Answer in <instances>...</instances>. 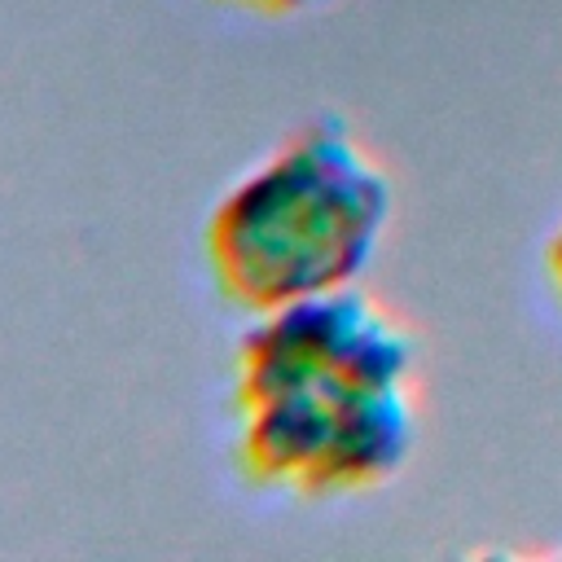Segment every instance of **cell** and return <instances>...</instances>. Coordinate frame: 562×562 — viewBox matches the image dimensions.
<instances>
[{"label":"cell","mask_w":562,"mask_h":562,"mask_svg":"<svg viewBox=\"0 0 562 562\" xmlns=\"http://www.w3.org/2000/svg\"><path fill=\"white\" fill-rule=\"evenodd\" d=\"M417 347L356 285L255 312L237 347V457L299 496L373 492L413 452Z\"/></svg>","instance_id":"1"},{"label":"cell","mask_w":562,"mask_h":562,"mask_svg":"<svg viewBox=\"0 0 562 562\" xmlns=\"http://www.w3.org/2000/svg\"><path fill=\"white\" fill-rule=\"evenodd\" d=\"M549 272H553V285L562 290V233H558L553 246H549Z\"/></svg>","instance_id":"4"},{"label":"cell","mask_w":562,"mask_h":562,"mask_svg":"<svg viewBox=\"0 0 562 562\" xmlns=\"http://www.w3.org/2000/svg\"><path fill=\"white\" fill-rule=\"evenodd\" d=\"M241 9H259V13H294V9H307L316 0H233Z\"/></svg>","instance_id":"3"},{"label":"cell","mask_w":562,"mask_h":562,"mask_svg":"<svg viewBox=\"0 0 562 562\" xmlns=\"http://www.w3.org/2000/svg\"><path fill=\"white\" fill-rule=\"evenodd\" d=\"M391 202L373 154L338 119H312L211 206V277L246 312L347 290L378 255Z\"/></svg>","instance_id":"2"}]
</instances>
